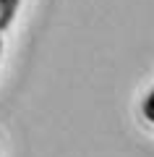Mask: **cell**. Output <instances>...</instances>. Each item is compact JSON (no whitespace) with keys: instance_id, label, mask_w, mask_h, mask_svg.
<instances>
[{"instance_id":"cell-1","label":"cell","mask_w":154,"mask_h":157,"mask_svg":"<svg viewBox=\"0 0 154 157\" xmlns=\"http://www.w3.org/2000/svg\"><path fill=\"white\" fill-rule=\"evenodd\" d=\"M18 8H21V0H0V32H6L13 24Z\"/></svg>"},{"instance_id":"cell-2","label":"cell","mask_w":154,"mask_h":157,"mask_svg":"<svg viewBox=\"0 0 154 157\" xmlns=\"http://www.w3.org/2000/svg\"><path fill=\"white\" fill-rule=\"evenodd\" d=\"M141 113H144V118H146L149 123H154V89L149 92L146 97H144V102H141Z\"/></svg>"},{"instance_id":"cell-3","label":"cell","mask_w":154,"mask_h":157,"mask_svg":"<svg viewBox=\"0 0 154 157\" xmlns=\"http://www.w3.org/2000/svg\"><path fill=\"white\" fill-rule=\"evenodd\" d=\"M0 55H3V34H0Z\"/></svg>"}]
</instances>
